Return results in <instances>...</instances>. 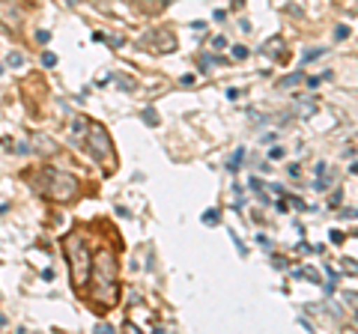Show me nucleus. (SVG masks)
I'll return each mask as SVG.
<instances>
[{
    "instance_id": "f257e3e1",
    "label": "nucleus",
    "mask_w": 358,
    "mask_h": 334,
    "mask_svg": "<svg viewBox=\"0 0 358 334\" xmlns=\"http://www.w3.org/2000/svg\"><path fill=\"white\" fill-rule=\"evenodd\" d=\"M66 248H69V266H72V284L81 289L90 284V277H93V260H90V251L87 245L78 239V236H69L66 242Z\"/></svg>"
},
{
    "instance_id": "39448f33",
    "label": "nucleus",
    "mask_w": 358,
    "mask_h": 334,
    "mask_svg": "<svg viewBox=\"0 0 358 334\" xmlns=\"http://www.w3.org/2000/svg\"><path fill=\"white\" fill-rule=\"evenodd\" d=\"M33 140H36V143H33V147L42 150V152H54V150H57V143H51V138H45V135H36Z\"/></svg>"
},
{
    "instance_id": "0eeeda50",
    "label": "nucleus",
    "mask_w": 358,
    "mask_h": 334,
    "mask_svg": "<svg viewBox=\"0 0 358 334\" xmlns=\"http://www.w3.org/2000/svg\"><path fill=\"white\" fill-rule=\"evenodd\" d=\"M301 81V72H296V75H289V78H284V81L281 84H278V87H281V90H287V87H293V84H299Z\"/></svg>"
},
{
    "instance_id": "7ed1b4c3",
    "label": "nucleus",
    "mask_w": 358,
    "mask_h": 334,
    "mask_svg": "<svg viewBox=\"0 0 358 334\" xmlns=\"http://www.w3.org/2000/svg\"><path fill=\"white\" fill-rule=\"evenodd\" d=\"M90 129V135L84 138V143H87V150H90V155H93L96 161H108L110 159V138H108V131L102 129V126H87Z\"/></svg>"
},
{
    "instance_id": "1a4fd4ad",
    "label": "nucleus",
    "mask_w": 358,
    "mask_h": 334,
    "mask_svg": "<svg viewBox=\"0 0 358 334\" xmlns=\"http://www.w3.org/2000/svg\"><path fill=\"white\" fill-rule=\"evenodd\" d=\"M21 63H24V57H21L18 51H15V54H9V66H21Z\"/></svg>"
},
{
    "instance_id": "f03ea898",
    "label": "nucleus",
    "mask_w": 358,
    "mask_h": 334,
    "mask_svg": "<svg viewBox=\"0 0 358 334\" xmlns=\"http://www.w3.org/2000/svg\"><path fill=\"white\" fill-rule=\"evenodd\" d=\"M45 197L57 200V203H69V200L78 197V188H81V182L75 180L72 173L66 170H48L45 173Z\"/></svg>"
},
{
    "instance_id": "6e6552de",
    "label": "nucleus",
    "mask_w": 358,
    "mask_h": 334,
    "mask_svg": "<svg viewBox=\"0 0 358 334\" xmlns=\"http://www.w3.org/2000/svg\"><path fill=\"white\" fill-rule=\"evenodd\" d=\"M42 63H45V66H57V57H54L51 51H45V54H42Z\"/></svg>"
},
{
    "instance_id": "423d86ee",
    "label": "nucleus",
    "mask_w": 358,
    "mask_h": 334,
    "mask_svg": "<svg viewBox=\"0 0 358 334\" xmlns=\"http://www.w3.org/2000/svg\"><path fill=\"white\" fill-rule=\"evenodd\" d=\"M143 122H147V126H159V114H155L152 108H147L143 110Z\"/></svg>"
},
{
    "instance_id": "20e7f679",
    "label": "nucleus",
    "mask_w": 358,
    "mask_h": 334,
    "mask_svg": "<svg viewBox=\"0 0 358 334\" xmlns=\"http://www.w3.org/2000/svg\"><path fill=\"white\" fill-rule=\"evenodd\" d=\"M0 15H3L6 21H3V24H9V27H18V21H21V15H18V9L13 6V9H9V3H6V0H0Z\"/></svg>"
}]
</instances>
